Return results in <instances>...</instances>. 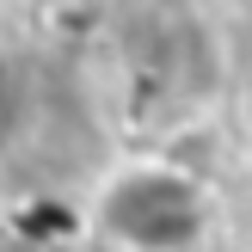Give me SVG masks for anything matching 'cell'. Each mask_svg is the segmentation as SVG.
<instances>
[{"label":"cell","mask_w":252,"mask_h":252,"mask_svg":"<svg viewBox=\"0 0 252 252\" xmlns=\"http://www.w3.org/2000/svg\"><path fill=\"white\" fill-rule=\"evenodd\" d=\"M98 228L129 252H191L203 240V197L179 172H123L98 203Z\"/></svg>","instance_id":"cell-1"}]
</instances>
